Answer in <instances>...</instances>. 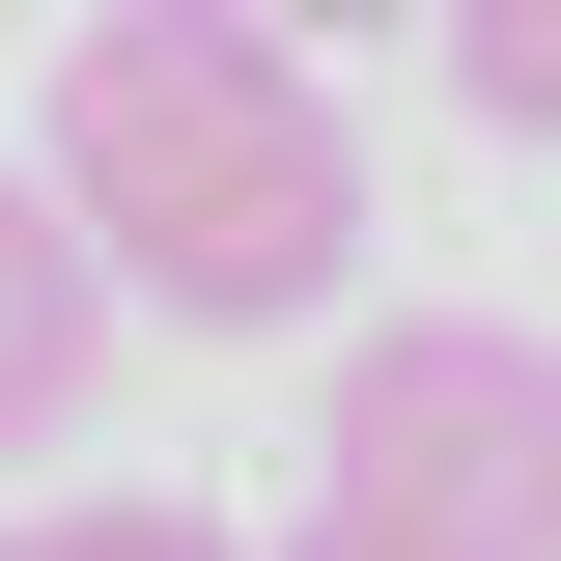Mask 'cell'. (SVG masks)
Instances as JSON below:
<instances>
[{"instance_id": "obj_2", "label": "cell", "mask_w": 561, "mask_h": 561, "mask_svg": "<svg viewBox=\"0 0 561 561\" xmlns=\"http://www.w3.org/2000/svg\"><path fill=\"white\" fill-rule=\"evenodd\" d=\"M337 505H393V534H449V561H561V337H505V309H365L337 337Z\"/></svg>"}, {"instance_id": "obj_4", "label": "cell", "mask_w": 561, "mask_h": 561, "mask_svg": "<svg viewBox=\"0 0 561 561\" xmlns=\"http://www.w3.org/2000/svg\"><path fill=\"white\" fill-rule=\"evenodd\" d=\"M421 28H449V84H478V140L561 169V0H421Z\"/></svg>"}, {"instance_id": "obj_3", "label": "cell", "mask_w": 561, "mask_h": 561, "mask_svg": "<svg viewBox=\"0 0 561 561\" xmlns=\"http://www.w3.org/2000/svg\"><path fill=\"white\" fill-rule=\"evenodd\" d=\"M113 309H140V280H113V225H84L57 169H0V449H57V421H84Z\"/></svg>"}, {"instance_id": "obj_6", "label": "cell", "mask_w": 561, "mask_h": 561, "mask_svg": "<svg viewBox=\"0 0 561 561\" xmlns=\"http://www.w3.org/2000/svg\"><path fill=\"white\" fill-rule=\"evenodd\" d=\"M280 561H449V534H393V505H337V478H309V534H280Z\"/></svg>"}, {"instance_id": "obj_7", "label": "cell", "mask_w": 561, "mask_h": 561, "mask_svg": "<svg viewBox=\"0 0 561 561\" xmlns=\"http://www.w3.org/2000/svg\"><path fill=\"white\" fill-rule=\"evenodd\" d=\"M280 28H393V0H280Z\"/></svg>"}, {"instance_id": "obj_1", "label": "cell", "mask_w": 561, "mask_h": 561, "mask_svg": "<svg viewBox=\"0 0 561 561\" xmlns=\"http://www.w3.org/2000/svg\"><path fill=\"white\" fill-rule=\"evenodd\" d=\"M57 197L113 225V280L197 309V337H280V309L365 280V140H337V84H309L280 0H84Z\"/></svg>"}, {"instance_id": "obj_5", "label": "cell", "mask_w": 561, "mask_h": 561, "mask_svg": "<svg viewBox=\"0 0 561 561\" xmlns=\"http://www.w3.org/2000/svg\"><path fill=\"white\" fill-rule=\"evenodd\" d=\"M0 561H253L225 505H0Z\"/></svg>"}]
</instances>
